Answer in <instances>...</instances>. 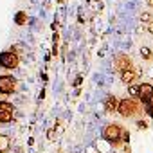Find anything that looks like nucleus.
Segmentation results:
<instances>
[{"mask_svg": "<svg viewBox=\"0 0 153 153\" xmlns=\"http://www.w3.org/2000/svg\"><path fill=\"white\" fill-rule=\"evenodd\" d=\"M105 139L108 142H119V140H128V133L117 126V124H110L105 128Z\"/></svg>", "mask_w": 153, "mask_h": 153, "instance_id": "obj_1", "label": "nucleus"}, {"mask_svg": "<svg viewBox=\"0 0 153 153\" xmlns=\"http://www.w3.org/2000/svg\"><path fill=\"white\" fill-rule=\"evenodd\" d=\"M18 61L20 59L13 51H6V52L0 54V67H4V68H16Z\"/></svg>", "mask_w": 153, "mask_h": 153, "instance_id": "obj_2", "label": "nucleus"}, {"mask_svg": "<svg viewBox=\"0 0 153 153\" xmlns=\"http://www.w3.org/2000/svg\"><path fill=\"white\" fill-rule=\"evenodd\" d=\"M117 108H119V112H121L124 117H130V115H133V114L139 112V103H135L133 99H124V101L119 103Z\"/></svg>", "mask_w": 153, "mask_h": 153, "instance_id": "obj_3", "label": "nucleus"}, {"mask_svg": "<svg viewBox=\"0 0 153 153\" xmlns=\"http://www.w3.org/2000/svg\"><path fill=\"white\" fill-rule=\"evenodd\" d=\"M15 117V108L11 103L0 101V123H9Z\"/></svg>", "mask_w": 153, "mask_h": 153, "instance_id": "obj_4", "label": "nucleus"}, {"mask_svg": "<svg viewBox=\"0 0 153 153\" xmlns=\"http://www.w3.org/2000/svg\"><path fill=\"white\" fill-rule=\"evenodd\" d=\"M16 87V81L15 78H11V76H2L0 78V92L2 94H11Z\"/></svg>", "mask_w": 153, "mask_h": 153, "instance_id": "obj_5", "label": "nucleus"}, {"mask_svg": "<svg viewBox=\"0 0 153 153\" xmlns=\"http://www.w3.org/2000/svg\"><path fill=\"white\" fill-rule=\"evenodd\" d=\"M137 96L142 99V101H146V103H153V87L151 85H139L137 87Z\"/></svg>", "mask_w": 153, "mask_h": 153, "instance_id": "obj_6", "label": "nucleus"}, {"mask_svg": "<svg viewBox=\"0 0 153 153\" xmlns=\"http://www.w3.org/2000/svg\"><path fill=\"white\" fill-rule=\"evenodd\" d=\"M115 68H117L119 72H123V70L133 68V65H131V61H130V58H128V56H124V54H119V56L115 58Z\"/></svg>", "mask_w": 153, "mask_h": 153, "instance_id": "obj_7", "label": "nucleus"}, {"mask_svg": "<svg viewBox=\"0 0 153 153\" xmlns=\"http://www.w3.org/2000/svg\"><path fill=\"white\" fill-rule=\"evenodd\" d=\"M121 78H123L124 83H133L135 78H137V74H135L133 68H128V70H123V72H121Z\"/></svg>", "mask_w": 153, "mask_h": 153, "instance_id": "obj_8", "label": "nucleus"}, {"mask_svg": "<svg viewBox=\"0 0 153 153\" xmlns=\"http://www.w3.org/2000/svg\"><path fill=\"white\" fill-rule=\"evenodd\" d=\"M117 106H119V101L114 97V96H110V97H106V103H105V108L108 110V112H114V110H117Z\"/></svg>", "mask_w": 153, "mask_h": 153, "instance_id": "obj_9", "label": "nucleus"}, {"mask_svg": "<svg viewBox=\"0 0 153 153\" xmlns=\"http://www.w3.org/2000/svg\"><path fill=\"white\" fill-rule=\"evenodd\" d=\"M7 148H9V137L0 135V153H2V151H7Z\"/></svg>", "mask_w": 153, "mask_h": 153, "instance_id": "obj_10", "label": "nucleus"}, {"mask_svg": "<svg viewBox=\"0 0 153 153\" xmlns=\"http://www.w3.org/2000/svg\"><path fill=\"white\" fill-rule=\"evenodd\" d=\"M25 20H27V15H25L24 11H20V13L16 15V24H18V25H24Z\"/></svg>", "mask_w": 153, "mask_h": 153, "instance_id": "obj_11", "label": "nucleus"}, {"mask_svg": "<svg viewBox=\"0 0 153 153\" xmlns=\"http://www.w3.org/2000/svg\"><path fill=\"white\" fill-rule=\"evenodd\" d=\"M97 149H99V151H103V153H106L110 148H108V144H106V142H103V140H101V142H97Z\"/></svg>", "mask_w": 153, "mask_h": 153, "instance_id": "obj_12", "label": "nucleus"}, {"mask_svg": "<svg viewBox=\"0 0 153 153\" xmlns=\"http://www.w3.org/2000/svg\"><path fill=\"white\" fill-rule=\"evenodd\" d=\"M140 54H142L144 58H148V59L151 58V52H149V49H142V51H140Z\"/></svg>", "mask_w": 153, "mask_h": 153, "instance_id": "obj_13", "label": "nucleus"}, {"mask_svg": "<svg viewBox=\"0 0 153 153\" xmlns=\"http://www.w3.org/2000/svg\"><path fill=\"white\" fill-rule=\"evenodd\" d=\"M140 16H142V20H144V22H149V15H148V13H142Z\"/></svg>", "mask_w": 153, "mask_h": 153, "instance_id": "obj_14", "label": "nucleus"}, {"mask_svg": "<svg viewBox=\"0 0 153 153\" xmlns=\"http://www.w3.org/2000/svg\"><path fill=\"white\" fill-rule=\"evenodd\" d=\"M148 31H149V33L153 34V22H151V24H148Z\"/></svg>", "mask_w": 153, "mask_h": 153, "instance_id": "obj_15", "label": "nucleus"}, {"mask_svg": "<svg viewBox=\"0 0 153 153\" xmlns=\"http://www.w3.org/2000/svg\"><path fill=\"white\" fill-rule=\"evenodd\" d=\"M148 4H149V6H151V7H153V0H148Z\"/></svg>", "mask_w": 153, "mask_h": 153, "instance_id": "obj_16", "label": "nucleus"}]
</instances>
